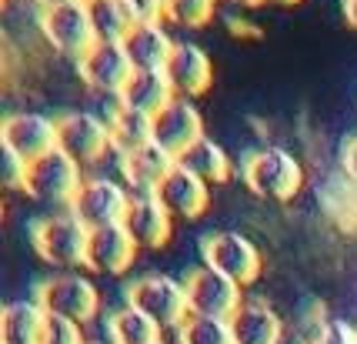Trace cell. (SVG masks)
I'll return each mask as SVG.
<instances>
[{
    "label": "cell",
    "instance_id": "29",
    "mask_svg": "<svg viewBox=\"0 0 357 344\" xmlns=\"http://www.w3.org/2000/svg\"><path fill=\"white\" fill-rule=\"evenodd\" d=\"M40 344H87V341L80 338V324L67 321V317H54V314H47Z\"/></svg>",
    "mask_w": 357,
    "mask_h": 344
},
{
    "label": "cell",
    "instance_id": "1",
    "mask_svg": "<svg viewBox=\"0 0 357 344\" xmlns=\"http://www.w3.org/2000/svg\"><path fill=\"white\" fill-rule=\"evenodd\" d=\"M241 177H244L248 190H254L257 197H267V201H291L304 184L301 160L284 147H257L254 154H248Z\"/></svg>",
    "mask_w": 357,
    "mask_h": 344
},
{
    "label": "cell",
    "instance_id": "8",
    "mask_svg": "<svg viewBox=\"0 0 357 344\" xmlns=\"http://www.w3.org/2000/svg\"><path fill=\"white\" fill-rule=\"evenodd\" d=\"M187 311L201 314V317H220L231 321V314L244 304L241 301V284L231 281L227 274H220L214 267H197L187 278Z\"/></svg>",
    "mask_w": 357,
    "mask_h": 344
},
{
    "label": "cell",
    "instance_id": "36",
    "mask_svg": "<svg viewBox=\"0 0 357 344\" xmlns=\"http://www.w3.org/2000/svg\"><path fill=\"white\" fill-rule=\"evenodd\" d=\"M231 3H241V7H257V3H264V0H231Z\"/></svg>",
    "mask_w": 357,
    "mask_h": 344
},
{
    "label": "cell",
    "instance_id": "13",
    "mask_svg": "<svg viewBox=\"0 0 357 344\" xmlns=\"http://www.w3.org/2000/svg\"><path fill=\"white\" fill-rule=\"evenodd\" d=\"M77 70L87 87L100 91V94L117 97L124 91V84L130 80V74H134V63H130V57L124 54L121 44H100L97 40L77 61Z\"/></svg>",
    "mask_w": 357,
    "mask_h": 344
},
{
    "label": "cell",
    "instance_id": "16",
    "mask_svg": "<svg viewBox=\"0 0 357 344\" xmlns=\"http://www.w3.org/2000/svg\"><path fill=\"white\" fill-rule=\"evenodd\" d=\"M134 254H137V244L124 231V224L97 227V231H91V241H87L84 267L97 271V274H121L134 264Z\"/></svg>",
    "mask_w": 357,
    "mask_h": 344
},
{
    "label": "cell",
    "instance_id": "5",
    "mask_svg": "<svg viewBox=\"0 0 357 344\" xmlns=\"http://www.w3.org/2000/svg\"><path fill=\"white\" fill-rule=\"evenodd\" d=\"M80 188H84L80 164L70 160L61 147L44 157H37V160H31L27 181H24V190L31 194L33 201L61 204V207H70V204L77 201Z\"/></svg>",
    "mask_w": 357,
    "mask_h": 344
},
{
    "label": "cell",
    "instance_id": "14",
    "mask_svg": "<svg viewBox=\"0 0 357 344\" xmlns=\"http://www.w3.org/2000/svg\"><path fill=\"white\" fill-rule=\"evenodd\" d=\"M164 74L171 80L177 97H197L211 87L214 80V63L207 57V50L190 44V40H177L171 50V57L164 63Z\"/></svg>",
    "mask_w": 357,
    "mask_h": 344
},
{
    "label": "cell",
    "instance_id": "23",
    "mask_svg": "<svg viewBox=\"0 0 357 344\" xmlns=\"http://www.w3.org/2000/svg\"><path fill=\"white\" fill-rule=\"evenodd\" d=\"M177 164L190 171L194 177H201L204 184H224L231 177V157L224 154V147L211 137H201L177 157Z\"/></svg>",
    "mask_w": 357,
    "mask_h": 344
},
{
    "label": "cell",
    "instance_id": "10",
    "mask_svg": "<svg viewBox=\"0 0 357 344\" xmlns=\"http://www.w3.org/2000/svg\"><path fill=\"white\" fill-rule=\"evenodd\" d=\"M127 207H130V194H127L117 181H110V177H87L77 194V201L70 204L74 218H77L87 231L121 224L127 214Z\"/></svg>",
    "mask_w": 357,
    "mask_h": 344
},
{
    "label": "cell",
    "instance_id": "3",
    "mask_svg": "<svg viewBox=\"0 0 357 344\" xmlns=\"http://www.w3.org/2000/svg\"><path fill=\"white\" fill-rule=\"evenodd\" d=\"M57 147L80 167H91L114 151L110 121H100L91 110H63L57 114Z\"/></svg>",
    "mask_w": 357,
    "mask_h": 344
},
{
    "label": "cell",
    "instance_id": "12",
    "mask_svg": "<svg viewBox=\"0 0 357 344\" xmlns=\"http://www.w3.org/2000/svg\"><path fill=\"white\" fill-rule=\"evenodd\" d=\"M151 124H154V144H160L174 157H181L190 144L204 137V117L190 104V97H174L167 107L151 117Z\"/></svg>",
    "mask_w": 357,
    "mask_h": 344
},
{
    "label": "cell",
    "instance_id": "30",
    "mask_svg": "<svg viewBox=\"0 0 357 344\" xmlns=\"http://www.w3.org/2000/svg\"><path fill=\"white\" fill-rule=\"evenodd\" d=\"M27 160L10 151V147H3V157H0V174H3V184L10 190H24V181H27Z\"/></svg>",
    "mask_w": 357,
    "mask_h": 344
},
{
    "label": "cell",
    "instance_id": "39",
    "mask_svg": "<svg viewBox=\"0 0 357 344\" xmlns=\"http://www.w3.org/2000/svg\"><path fill=\"white\" fill-rule=\"evenodd\" d=\"M154 344H164V341H154Z\"/></svg>",
    "mask_w": 357,
    "mask_h": 344
},
{
    "label": "cell",
    "instance_id": "2",
    "mask_svg": "<svg viewBox=\"0 0 357 344\" xmlns=\"http://www.w3.org/2000/svg\"><path fill=\"white\" fill-rule=\"evenodd\" d=\"M31 241L37 254L54 267H84L91 231L74 218V211L37 218L31 227Z\"/></svg>",
    "mask_w": 357,
    "mask_h": 344
},
{
    "label": "cell",
    "instance_id": "32",
    "mask_svg": "<svg viewBox=\"0 0 357 344\" xmlns=\"http://www.w3.org/2000/svg\"><path fill=\"white\" fill-rule=\"evenodd\" d=\"M311 344H357V331L351 324H344V321H327L324 331Z\"/></svg>",
    "mask_w": 357,
    "mask_h": 344
},
{
    "label": "cell",
    "instance_id": "21",
    "mask_svg": "<svg viewBox=\"0 0 357 344\" xmlns=\"http://www.w3.org/2000/svg\"><path fill=\"white\" fill-rule=\"evenodd\" d=\"M227 324H231L234 344H280V334H284L280 317L264 301H244Z\"/></svg>",
    "mask_w": 357,
    "mask_h": 344
},
{
    "label": "cell",
    "instance_id": "27",
    "mask_svg": "<svg viewBox=\"0 0 357 344\" xmlns=\"http://www.w3.org/2000/svg\"><path fill=\"white\" fill-rule=\"evenodd\" d=\"M181 344H234L231 324L220 317H201V314H187L181 324Z\"/></svg>",
    "mask_w": 357,
    "mask_h": 344
},
{
    "label": "cell",
    "instance_id": "26",
    "mask_svg": "<svg viewBox=\"0 0 357 344\" xmlns=\"http://www.w3.org/2000/svg\"><path fill=\"white\" fill-rule=\"evenodd\" d=\"M110 344H154L160 341V328L147 314H140L137 308H117L110 314Z\"/></svg>",
    "mask_w": 357,
    "mask_h": 344
},
{
    "label": "cell",
    "instance_id": "28",
    "mask_svg": "<svg viewBox=\"0 0 357 344\" xmlns=\"http://www.w3.org/2000/svg\"><path fill=\"white\" fill-rule=\"evenodd\" d=\"M218 10V0H167L164 20L177 27H204Z\"/></svg>",
    "mask_w": 357,
    "mask_h": 344
},
{
    "label": "cell",
    "instance_id": "33",
    "mask_svg": "<svg viewBox=\"0 0 357 344\" xmlns=\"http://www.w3.org/2000/svg\"><path fill=\"white\" fill-rule=\"evenodd\" d=\"M341 164H344V171H347V177H351V184L357 188V137H351V141L344 144Z\"/></svg>",
    "mask_w": 357,
    "mask_h": 344
},
{
    "label": "cell",
    "instance_id": "22",
    "mask_svg": "<svg viewBox=\"0 0 357 344\" xmlns=\"http://www.w3.org/2000/svg\"><path fill=\"white\" fill-rule=\"evenodd\" d=\"M47 311L27 297V301H10L0 311V344H40Z\"/></svg>",
    "mask_w": 357,
    "mask_h": 344
},
{
    "label": "cell",
    "instance_id": "35",
    "mask_svg": "<svg viewBox=\"0 0 357 344\" xmlns=\"http://www.w3.org/2000/svg\"><path fill=\"white\" fill-rule=\"evenodd\" d=\"M40 7H57V3H77V0H37Z\"/></svg>",
    "mask_w": 357,
    "mask_h": 344
},
{
    "label": "cell",
    "instance_id": "20",
    "mask_svg": "<svg viewBox=\"0 0 357 344\" xmlns=\"http://www.w3.org/2000/svg\"><path fill=\"white\" fill-rule=\"evenodd\" d=\"M174 87L164 70H134L130 80L124 84V91L117 94V104L127 110H137V114H147L154 117L157 110H164L174 100Z\"/></svg>",
    "mask_w": 357,
    "mask_h": 344
},
{
    "label": "cell",
    "instance_id": "11",
    "mask_svg": "<svg viewBox=\"0 0 357 344\" xmlns=\"http://www.w3.org/2000/svg\"><path fill=\"white\" fill-rule=\"evenodd\" d=\"M204 264L244 287L261 274V250L237 231H220L204 241Z\"/></svg>",
    "mask_w": 357,
    "mask_h": 344
},
{
    "label": "cell",
    "instance_id": "18",
    "mask_svg": "<svg viewBox=\"0 0 357 344\" xmlns=\"http://www.w3.org/2000/svg\"><path fill=\"white\" fill-rule=\"evenodd\" d=\"M154 194L174 218H187V220L201 218L204 211H207V204H211V184H204L201 177H194L190 171H184L181 164L164 177V184H160Z\"/></svg>",
    "mask_w": 357,
    "mask_h": 344
},
{
    "label": "cell",
    "instance_id": "7",
    "mask_svg": "<svg viewBox=\"0 0 357 344\" xmlns=\"http://www.w3.org/2000/svg\"><path fill=\"white\" fill-rule=\"evenodd\" d=\"M33 301L54 317H67L74 324H87L97 314V287L84 274H54L37 284Z\"/></svg>",
    "mask_w": 357,
    "mask_h": 344
},
{
    "label": "cell",
    "instance_id": "24",
    "mask_svg": "<svg viewBox=\"0 0 357 344\" xmlns=\"http://www.w3.org/2000/svg\"><path fill=\"white\" fill-rule=\"evenodd\" d=\"M110 121V137H114V151L117 154H130L144 144L154 141V124L147 114H137V110H127L117 104V110L107 117Z\"/></svg>",
    "mask_w": 357,
    "mask_h": 344
},
{
    "label": "cell",
    "instance_id": "6",
    "mask_svg": "<svg viewBox=\"0 0 357 344\" xmlns=\"http://www.w3.org/2000/svg\"><path fill=\"white\" fill-rule=\"evenodd\" d=\"M40 31H44L47 44L57 50V54L77 57V61L97 44L87 0L57 3V7H40Z\"/></svg>",
    "mask_w": 357,
    "mask_h": 344
},
{
    "label": "cell",
    "instance_id": "9",
    "mask_svg": "<svg viewBox=\"0 0 357 344\" xmlns=\"http://www.w3.org/2000/svg\"><path fill=\"white\" fill-rule=\"evenodd\" d=\"M0 141L31 164L37 157L57 151V117H47L37 110H10L0 121Z\"/></svg>",
    "mask_w": 357,
    "mask_h": 344
},
{
    "label": "cell",
    "instance_id": "34",
    "mask_svg": "<svg viewBox=\"0 0 357 344\" xmlns=\"http://www.w3.org/2000/svg\"><path fill=\"white\" fill-rule=\"evenodd\" d=\"M344 17H347V24L357 31V0H344Z\"/></svg>",
    "mask_w": 357,
    "mask_h": 344
},
{
    "label": "cell",
    "instance_id": "15",
    "mask_svg": "<svg viewBox=\"0 0 357 344\" xmlns=\"http://www.w3.org/2000/svg\"><path fill=\"white\" fill-rule=\"evenodd\" d=\"M171 220L174 214L157 201V194H134L121 224L137 248H160L171 237Z\"/></svg>",
    "mask_w": 357,
    "mask_h": 344
},
{
    "label": "cell",
    "instance_id": "38",
    "mask_svg": "<svg viewBox=\"0 0 357 344\" xmlns=\"http://www.w3.org/2000/svg\"><path fill=\"white\" fill-rule=\"evenodd\" d=\"M87 344H110V341H87Z\"/></svg>",
    "mask_w": 357,
    "mask_h": 344
},
{
    "label": "cell",
    "instance_id": "19",
    "mask_svg": "<svg viewBox=\"0 0 357 344\" xmlns=\"http://www.w3.org/2000/svg\"><path fill=\"white\" fill-rule=\"evenodd\" d=\"M174 44L177 40H171V33L164 31V20H157V24H134L130 33L121 40V47L130 57L134 70H164Z\"/></svg>",
    "mask_w": 357,
    "mask_h": 344
},
{
    "label": "cell",
    "instance_id": "17",
    "mask_svg": "<svg viewBox=\"0 0 357 344\" xmlns=\"http://www.w3.org/2000/svg\"><path fill=\"white\" fill-rule=\"evenodd\" d=\"M174 167H177V157L167 154L154 141L130 154H121V174H124L127 188H134V194H154Z\"/></svg>",
    "mask_w": 357,
    "mask_h": 344
},
{
    "label": "cell",
    "instance_id": "4",
    "mask_svg": "<svg viewBox=\"0 0 357 344\" xmlns=\"http://www.w3.org/2000/svg\"><path fill=\"white\" fill-rule=\"evenodd\" d=\"M127 304L147 314L157 328H181L187 321V287L167 274H144L127 287Z\"/></svg>",
    "mask_w": 357,
    "mask_h": 344
},
{
    "label": "cell",
    "instance_id": "25",
    "mask_svg": "<svg viewBox=\"0 0 357 344\" xmlns=\"http://www.w3.org/2000/svg\"><path fill=\"white\" fill-rule=\"evenodd\" d=\"M87 10H91L93 37L100 44H121L134 27V20L121 0H87Z\"/></svg>",
    "mask_w": 357,
    "mask_h": 344
},
{
    "label": "cell",
    "instance_id": "31",
    "mask_svg": "<svg viewBox=\"0 0 357 344\" xmlns=\"http://www.w3.org/2000/svg\"><path fill=\"white\" fill-rule=\"evenodd\" d=\"M127 7V14L134 24H157V20H164V7H167V0H121Z\"/></svg>",
    "mask_w": 357,
    "mask_h": 344
},
{
    "label": "cell",
    "instance_id": "37",
    "mask_svg": "<svg viewBox=\"0 0 357 344\" xmlns=\"http://www.w3.org/2000/svg\"><path fill=\"white\" fill-rule=\"evenodd\" d=\"M271 3H297V0H271Z\"/></svg>",
    "mask_w": 357,
    "mask_h": 344
}]
</instances>
